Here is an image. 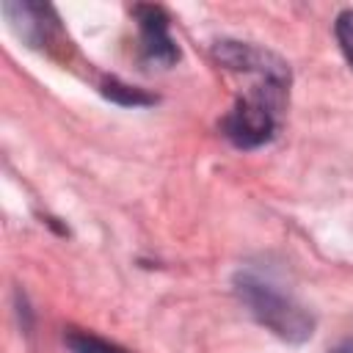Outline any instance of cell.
<instances>
[{"mask_svg": "<svg viewBox=\"0 0 353 353\" xmlns=\"http://www.w3.org/2000/svg\"><path fill=\"white\" fill-rule=\"evenodd\" d=\"M281 94L273 91H251L234 102V108L223 116V135L240 149H256L268 143L276 132V102Z\"/></svg>", "mask_w": 353, "mask_h": 353, "instance_id": "7a4b0ae2", "label": "cell"}, {"mask_svg": "<svg viewBox=\"0 0 353 353\" xmlns=\"http://www.w3.org/2000/svg\"><path fill=\"white\" fill-rule=\"evenodd\" d=\"M234 290H237L240 301L248 306V312L265 328H270L276 336H281L287 342H306L314 334L312 314L301 303H295L292 298H287L284 292H279L276 287L262 281L259 276L240 273L234 279Z\"/></svg>", "mask_w": 353, "mask_h": 353, "instance_id": "6da1fadb", "label": "cell"}, {"mask_svg": "<svg viewBox=\"0 0 353 353\" xmlns=\"http://www.w3.org/2000/svg\"><path fill=\"white\" fill-rule=\"evenodd\" d=\"M331 353H353V339H345V342H339Z\"/></svg>", "mask_w": 353, "mask_h": 353, "instance_id": "9c48e42d", "label": "cell"}, {"mask_svg": "<svg viewBox=\"0 0 353 353\" xmlns=\"http://www.w3.org/2000/svg\"><path fill=\"white\" fill-rule=\"evenodd\" d=\"M102 94L108 97V99H113V102H119V105H152L154 102V97H149V94H143L141 88H135V85H127V83H121V80H116V77H110V80H105L102 83Z\"/></svg>", "mask_w": 353, "mask_h": 353, "instance_id": "8992f818", "label": "cell"}, {"mask_svg": "<svg viewBox=\"0 0 353 353\" xmlns=\"http://www.w3.org/2000/svg\"><path fill=\"white\" fill-rule=\"evenodd\" d=\"M138 33H141V55L149 63L171 66L179 58V50L168 33V17L157 6H138L135 8Z\"/></svg>", "mask_w": 353, "mask_h": 353, "instance_id": "277c9868", "label": "cell"}, {"mask_svg": "<svg viewBox=\"0 0 353 353\" xmlns=\"http://www.w3.org/2000/svg\"><path fill=\"white\" fill-rule=\"evenodd\" d=\"M334 30H336V41H339L345 58L353 63V11H342V14L336 17Z\"/></svg>", "mask_w": 353, "mask_h": 353, "instance_id": "ba28073f", "label": "cell"}, {"mask_svg": "<svg viewBox=\"0 0 353 353\" xmlns=\"http://www.w3.org/2000/svg\"><path fill=\"white\" fill-rule=\"evenodd\" d=\"M215 58L223 66L234 69V72H251V74H256L268 88L284 91L287 83H290V72H287L284 61L276 58L273 52L259 50V47L240 44V41H221L215 47Z\"/></svg>", "mask_w": 353, "mask_h": 353, "instance_id": "3957f363", "label": "cell"}, {"mask_svg": "<svg viewBox=\"0 0 353 353\" xmlns=\"http://www.w3.org/2000/svg\"><path fill=\"white\" fill-rule=\"evenodd\" d=\"M66 345L72 353H127L124 347H119L108 339H99L94 334H85V331H69Z\"/></svg>", "mask_w": 353, "mask_h": 353, "instance_id": "52a82bcc", "label": "cell"}, {"mask_svg": "<svg viewBox=\"0 0 353 353\" xmlns=\"http://www.w3.org/2000/svg\"><path fill=\"white\" fill-rule=\"evenodd\" d=\"M3 14L8 17L19 39H25L30 47L44 44L50 39V30L55 28V22H47V17H52V8L39 3H3Z\"/></svg>", "mask_w": 353, "mask_h": 353, "instance_id": "5b68a950", "label": "cell"}]
</instances>
